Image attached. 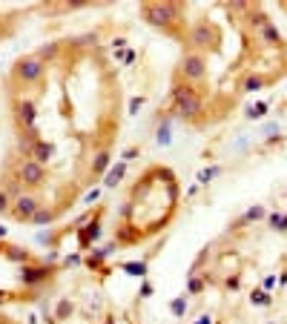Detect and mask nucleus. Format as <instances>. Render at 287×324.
I'll use <instances>...</instances> for the list:
<instances>
[{"mask_svg":"<svg viewBox=\"0 0 287 324\" xmlns=\"http://www.w3.org/2000/svg\"><path fill=\"white\" fill-rule=\"evenodd\" d=\"M141 15H144V21L150 23V26L167 29V26L181 21V6L178 3H150V6L141 9Z\"/></svg>","mask_w":287,"mask_h":324,"instance_id":"1","label":"nucleus"},{"mask_svg":"<svg viewBox=\"0 0 287 324\" xmlns=\"http://www.w3.org/2000/svg\"><path fill=\"white\" fill-rule=\"evenodd\" d=\"M173 98H176V112L181 118H199L201 115V95L190 84H178L173 89Z\"/></svg>","mask_w":287,"mask_h":324,"instance_id":"2","label":"nucleus"},{"mask_svg":"<svg viewBox=\"0 0 287 324\" xmlns=\"http://www.w3.org/2000/svg\"><path fill=\"white\" fill-rule=\"evenodd\" d=\"M204 72H207V61H204V55H201V52H187L184 61H181V75H184L190 84H196V81L204 78Z\"/></svg>","mask_w":287,"mask_h":324,"instance_id":"3","label":"nucleus"},{"mask_svg":"<svg viewBox=\"0 0 287 324\" xmlns=\"http://www.w3.org/2000/svg\"><path fill=\"white\" fill-rule=\"evenodd\" d=\"M190 43L196 46V49H216L219 35H216L213 23H196V26L190 29Z\"/></svg>","mask_w":287,"mask_h":324,"instance_id":"4","label":"nucleus"},{"mask_svg":"<svg viewBox=\"0 0 287 324\" xmlns=\"http://www.w3.org/2000/svg\"><path fill=\"white\" fill-rule=\"evenodd\" d=\"M18 178L23 181V187H41L46 181V170H44V164H38L35 158H26L21 164V170H18Z\"/></svg>","mask_w":287,"mask_h":324,"instance_id":"5","label":"nucleus"},{"mask_svg":"<svg viewBox=\"0 0 287 324\" xmlns=\"http://www.w3.org/2000/svg\"><path fill=\"white\" fill-rule=\"evenodd\" d=\"M46 279H52V267L49 264H23L21 270V281L26 287H38Z\"/></svg>","mask_w":287,"mask_h":324,"instance_id":"6","label":"nucleus"},{"mask_svg":"<svg viewBox=\"0 0 287 324\" xmlns=\"http://www.w3.org/2000/svg\"><path fill=\"white\" fill-rule=\"evenodd\" d=\"M253 26H256V32H259V38L270 46H282V32L273 26V23L267 21L265 15H253Z\"/></svg>","mask_w":287,"mask_h":324,"instance_id":"7","label":"nucleus"},{"mask_svg":"<svg viewBox=\"0 0 287 324\" xmlns=\"http://www.w3.org/2000/svg\"><path fill=\"white\" fill-rule=\"evenodd\" d=\"M18 78L26 81V84L41 81V78H44V64H41L38 58H23L21 64H18Z\"/></svg>","mask_w":287,"mask_h":324,"instance_id":"8","label":"nucleus"},{"mask_svg":"<svg viewBox=\"0 0 287 324\" xmlns=\"http://www.w3.org/2000/svg\"><path fill=\"white\" fill-rule=\"evenodd\" d=\"M12 207H15V216L21 218V221H32V216L41 210L38 198H32V195H21V198H18Z\"/></svg>","mask_w":287,"mask_h":324,"instance_id":"9","label":"nucleus"},{"mask_svg":"<svg viewBox=\"0 0 287 324\" xmlns=\"http://www.w3.org/2000/svg\"><path fill=\"white\" fill-rule=\"evenodd\" d=\"M78 233H81V236H78L81 247H89L92 241H98V238H101V216H95L87 227H84V230H78Z\"/></svg>","mask_w":287,"mask_h":324,"instance_id":"10","label":"nucleus"},{"mask_svg":"<svg viewBox=\"0 0 287 324\" xmlns=\"http://www.w3.org/2000/svg\"><path fill=\"white\" fill-rule=\"evenodd\" d=\"M35 118H38L35 101H21L18 104V121H21L23 127H35Z\"/></svg>","mask_w":287,"mask_h":324,"instance_id":"11","label":"nucleus"},{"mask_svg":"<svg viewBox=\"0 0 287 324\" xmlns=\"http://www.w3.org/2000/svg\"><path fill=\"white\" fill-rule=\"evenodd\" d=\"M52 155H55V144H52V141H35L32 158H35L38 164H46V161H49Z\"/></svg>","mask_w":287,"mask_h":324,"instance_id":"12","label":"nucleus"},{"mask_svg":"<svg viewBox=\"0 0 287 324\" xmlns=\"http://www.w3.org/2000/svg\"><path fill=\"white\" fill-rule=\"evenodd\" d=\"M124 175H127V164L121 161V164H115V167H112L110 173H107V181H104V187H107V190H112V187H118Z\"/></svg>","mask_w":287,"mask_h":324,"instance_id":"13","label":"nucleus"},{"mask_svg":"<svg viewBox=\"0 0 287 324\" xmlns=\"http://www.w3.org/2000/svg\"><path fill=\"white\" fill-rule=\"evenodd\" d=\"M265 216H267L265 207H262V204H253V207H250V210L239 218V227H244V224H256V221H262Z\"/></svg>","mask_w":287,"mask_h":324,"instance_id":"14","label":"nucleus"},{"mask_svg":"<svg viewBox=\"0 0 287 324\" xmlns=\"http://www.w3.org/2000/svg\"><path fill=\"white\" fill-rule=\"evenodd\" d=\"M170 138H173L170 121H161V124H158V132H155V144H158V147H167V144H170Z\"/></svg>","mask_w":287,"mask_h":324,"instance_id":"15","label":"nucleus"},{"mask_svg":"<svg viewBox=\"0 0 287 324\" xmlns=\"http://www.w3.org/2000/svg\"><path fill=\"white\" fill-rule=\"evenodd\" d=\"M107 167H110V152L101 150L98 155H95V161H92V173H95V175H104V173H107Z\"/></svg>","mask_w":287,"mask_h":324,"instance_id":"16","label":"nucleus"},{"mask_svg":"<svg viewBox=\"0 0 287 324\" xmlns=\"http://www.w3.org/2000/svg\"><path fill=\"white\" fill-rule=\"evenodd\" d=\"M6 259L18 261V264H29V253L23 247H6Z\"/></svg>","mask_w":287,"mask_h":324,"instance_id":"17","label":"nucleus"},{"mask_svg":"<svg viewBox=\"0 0 287 324\" xmlns=\"http://www.w3.org/2000/svg\"><path fill=\"white\" fill-rule=\"evenodd\" d=\"M52 221H55V213L46 210V207H41V210L32 216V224H52Z\"/></svg>","mask_w":287,"mask_h":324,"instance_id":"18","label":"nucleus"},{"mask_svg":"<svg viewBox=\"0 0 287 324\" xmlns=\"http://www.w3.org/2000/svg\"><path fill=\"white\" fill-rule=\"evenodd\" d=\"M250 302L256 304V307H267V304H270V296H267V290H253V293H250Z\"/></svg>","mask_w":287,"mask_h":324,"instance_id":"19","label":"nucleus"},{"mask_svg":"<svg viewBox=\"0 0 287 324\" xmlns=\"http://www.w3.org/2000/svg\"><path fill=\"white\" fill-rule=\"evenodd\" d=\"M72 310H75V307H72V302H69V299H64V302L58 304V322H66L69 316H72Z\"/></svg>","mask_w":287,"mask_h":324,"instance_id":"20","label":"nucleus"},{"mask_svg":"<svg viewBox=\"0 0 287 324\" xmlns=\"http://www.w3.org/2000/svg\"><path fill=\"white\" fill-rule=\"evenodd\" d=\"M204 287H207V281L204 279H190L187 281V293H190V296H199Z\"/></svg>","mask_w":287,"mask_h":324,"instance_id":"21","label":"nucleus"},{"mask_svg":"<svg viewBox=\"0 0 287 324\" xmlns=\"http://www.w3.org/2000/svg\"><path fill=\"white\" fill-rule=\"evenodd\" d=\"M262 86H265V78H262V75H250V78H247V84H244L247 92H256V89H262Z\"/></svg>","mask_w":287,"mask_h":324,"instance_id":"22","label":"nucleus"},{"mask_svg":"<svg viewBox=\"0 0 287 324\" xmlns=\"http://www.w3.org/2000/svg\"><path fill=\"white\" fill-rule=\"evenodd\" d=\"M219 173H221V167H210V170H201V173H199V181H201V184H210V181H213V178H216Z\"/></svg>","mask_w":287,"mask_h":324,"instance_id":"23","label":"nucleus"},{"mask_svg":"<svg viewBox=\"0 0 287 324\" xmlns=\"http://www.w3.org/2000/svg\"><path fill=\"white\" fill-rule=\"evenodd\" d=\"M265 112H267V104H256V107H247V118L256 121V118H262Z\"/></svg>","mask_w":287,"mask_h":324,"instance_id":"24","label":"nucleus"},{"mask_svg":"<svg viewBox=\"0 0 287 324\" xmlns=\"http://www.w3.org/2000/svg\"><path fill=\"white\" fill-rule=\"evenodd\" d=\"M104 259H107V253H104V250H95V253L87 259V264H89V267H101V264H104Z\"/></svg>","mask_w":287,"mask_h":324,"instance_id":"25","label":"nucleus"},{"mask_svg":"<svg viewBox=\"0 0 287 324\" xmlns=\"http://www.w3.org/2000/svg\"><path fill=\"white\" fill-rule=\"evenodd\" d=\"M21 190H23V181L18 178V181H12V184H6V195L12 198V195H18L21 198Z\"/></svg>","mask_w":287,"mask_h":324,"instance_id":"26","label":"nucleus"},{"mask_svg":"<svg viewBox=\"0 0 287 324\" xmlns=\"http://www.w3.org/2000/svg\"><path fill=\"white\" fill-rule=\"evenodd\" d=\"M12 210V198L6 195V190H0V216H6Z\"/></svg>","mask_w":287,"mask_h":324,"instance_id":"27","label":"nucleus"},{"mask_svg":"<svg viewBox=\"0 0 287 324\" xmlns=\"http://www.w3.org/2000/svg\"><path fill=\"white\" fill-rule=\"evenodd\" d=\"M144 104H147V98H144V95H135L132 101H130V115H138V109L144 107Z\"/></svg>","mask_w":287,"mask_h":324,"instance_id":"28","label":"nucleus"},{"mask_svg":"<svg viewBox=\"0 0 287 324\" xmlns=\"http://www.w3.org/2000/svg\"><path fill=\"white\" fill-rule=\"evenodd\" d=\"M170 310H173L176 316H184V310H187V299H173V304H170Z\"/></svg>","mask_w":287,"mask_h":324,"instance_id":"29","label":"nucleus"},{"mask_svg":"<svg viewBox=\"0 0 287 324\" xmlns=\"http://www.w3.org/2000/svg\"><path fill=\"white\" fill-rule=\"evenodd\" d=\"M55 55H58V46H55V43H49V46H44V49H41L38 61H46V58H55Z\"/></svg>","mask_w":287,"mask_h":324,"instance_id":"30","label":"nucleus"},{"mask_svg":"<svg viewBox=\"0 0 287 324\" xmlns=\"http://www.w3.org/2000/svg\"><path fill=\"white\" fill-rule=\"evenodd\" d=\"M224 287H227L230 293H239V287H242V279H239V276H230V279L224 281Z\"/></svg>","mask_w":287,"mask_h":324,"instance_id":"31","label":"nucleus"},{"mask_svg":"<svg viewBox=\"0 0 287 324\" xmlns=\"http://www.w3.org/2000/svg\"><path fill=\"white\" fill-rule=\"evenodd\" d=\"M127 270H130V273H141V276H144V273H147V264H127Z\"/></svg>","mask_w":287,"mask_h":324,"instance_id":"32","label":"nucleus"},{"mask_svg":"<svg viewBox=\"0 0 287 324\" xmlns=\"http://www.w3.org/2000/svg\"><path fill=\"white\" fill-rule=\"evenodd\" d=\"M98 198H101V187H98V190H92V193L87 195V204H95Z\"/></svg>","mask_w":287,"mask_h":324,"instance_id":"33","label":"nucleus"},{"mask_svg":"<svg viewBox=\"0 0 287 324\" xmlns=\"http://www.w3.org/2000/svg\"><path fill=\"white\" fill-rule=\"evenodd\" d=\"M141 296H153V284H150V281L141 284Z\"/></svg>","mask_w":287,"mask_h":324,"instance_id":"34","label":"nucleus"},{"mask_svg":"<svg viewBox=\"0 0 287 324\" xmlns=\"http://www.w3.org/2000/svg\"><path fill=\"white\" fill-rule=\"evenodd\" d=\"M276 230H279V233H287V216H282V218H279V224H276Z\"/></svg>","mask_w":287,"mask_h":324,"instance_id":"35","label":"nucleus"},{"mask_svg":"<svg viewBox=\"0 0 287 324\" xmlns=\"http://www.w3.org/2000/svg\"><path fill=\"white\" fill-rule=\"evenodd\" d=\"M81 261H84V259H81L78 253H72V256H66V264H69V267H72V264H81Z\"/></svg>","mask_w":287,"mask_h":324,"instance_id":"36","label":"nucleus"},{"mask_svg":"<svg viewBox=\"0 0 287 324\" xmlns=\"http://www.w3.org/2000/svg\"><path fill=\"white\" fill-rule=\"evenodd\" d=\"M78 43H98V38L95 35H84V38H78Z\"/></svg>","mask_w":287,"mask_h":324,"instance_id":"37","label":"nucleus"},{"mask_svg":"<svg viewBox=\"0 0 287 324\" xmlns=\"http://www.w3.org/2000/svg\"><path fill=\"white\" fill-rule=\"evenodd\" d=\"M121 216H124V218H132V204H124V207H121Z\"/></svg>","mask_w":287,"mask_h":324,"instance_id":"38","label":"nucleus"},{"mask_svg":"<svg viewBox=\"0 0 287 324\" xmlns=\"http://www.w3.org/2000/svg\"><path fill=\"white\" fill-rule=\"evenodd\" d=\"M279 218H282L279 213H270V216H267V221H270V227H276V224H279Z\"/></svg>","mask_w":287,"mask_h":324,"instance_id":"39","label":"nucleus"},{"mask_svg":"<svg viewBox=\"0 0 287 324\" xmlns=\"http://www.w3.org/2000/svg\"><path fill=\"white\" fill-rule=\"evenodd\" d=\"M276 279H279V276H267V279H265V290H270V287L276 284Z\"/></svg>","mask_w":287,"mask_h":324,"instance_id":"40","label":"nucleus"},{"mask_svg":"<svg viewBox=\"0 0 287 324\" xmlns=\"http://www.w3.org/2000/svg\"><path fill=\"white\" fill-rule=\"evenodd\" d=\"M196 324H213V319H210V316H201V319H199Z\"/></svg>","mask_w":287,"mask_h":324,"instance_id":"41","label":"nucleus"},{"mask_svg":"<svg viewBox=\"0 0 287 324\" xmlns=\"http://www.w3.org/2000/svg\"><path fill=\"white\" fill-rule=\"evenodd\" d=\"M6 233H9V230H6V227H0V238H6Z\"/></svg>","mask_w":287,"mask_h":324,"instance_id":"42","label":"nucleus"},{"mask_svg":"<svg viewBox=\"0 0 287 324\" xmlns=\"http://www.w3.org/2000/svg\"><path fill=\"white\" fill-rule=\"evenodd\" d=\"M104 324H115V319H112V316H107V322H104Z\"/></svg>","mask_w":287,"mask_h":324,"instance_id":"43","label":"nucleus"},{"mask_svg":"<svg viewBox=\"0 0 287 324\" xmlns=\"http://www.w3.org/2000/svg\"><path fill=\"white\" fill-rule=\"evenodd\" d=\"M0 253H3V247H0Z\"/></svg>","mask_w":287,"mask_h":324,"instance_id":"44","label":"nucleus"},{"mask_svg":"<svg viewBox=\"0 0 287 324\" xmlns=\"http://www.w3.org/2000/svg\"><path fill=\"white\" fill-rule=\"evenodd\" d=\"M270 324H273V322H270Z\"/></svg>","mask_w":287,"mask_h":324,"instance_id":"45","label":"nucleus"}]
</instances>
